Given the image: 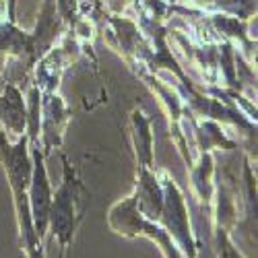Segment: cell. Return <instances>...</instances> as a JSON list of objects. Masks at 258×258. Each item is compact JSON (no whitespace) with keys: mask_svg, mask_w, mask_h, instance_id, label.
<instances>
[{"mask_svg":"<svg viewBox=\"0 0 258 258\" xmlns=\"http://www.w3.org/2000/svg\"><path fill=\"white\" fill-rule=\"evenodd\" d=\"M0 163L5 167V174L13 192V203L17 213V225L21 233V244L25 248L27 258H41V240L37 238L31 211H29V197L27 188L33 174V159L27 135L19 137L15 143L7 139V133L0 128Z\"/></svg>","mask_w":258,"mask_h":258,"instance_id":"1","label":"cell"},{"mask_svg":"<svg viewBox=\"0 0 258 258\" xmlns=\"http://www.w3.org/2000/svg\"><path fill=\"white\" fill-rule=\"evenodd\" d=\"M151 124H153V120L145 114L143 107H135L131 116H128V131H131L137 165H143V167H153V163H155Z\"/></svg>","mask_w":258,"mask_h":258,"instance_id":"12","label":"cell"},{"mask_svg":"<svg viewBox=\"0 0 258 258\" xmlns=\"http://www.w3.org/2000/svg\"><path fill=\"white\" fill-rule=\"evenodd\" d=\"M69 31L67 23L60 19L56 0H41V7L37 13V21L31 33V50H33V64L44 56L52 46H56L62 35Z\"/></svg>","mask_w":258,"mask_h":258,"instance_id":"8","label":"cell"},{"mask_svg":"<svg viewBox=\"0 0 258 258\" xmlns=\"http://www.w3.org/2000/svg\"><path fill=\"white\" fill-rule=\"evenodd\" d=\"M215 227L231 233L238 225V188L229 174H219L215 180Z\"/></svg>","mask_w":258,"mask_h":258,"instance_id":"10","label":"cell"},{"mask_svg":"<svg viewBox=\"0 0 258 258\" xmlns=\"http://www.w3.org/2000/svg\"><path fill=\"white\" fill-rule=\"evenodd\" d=\"M190 169V184L192 190L199 199L201 205L209 207L213 203V192H215V161H213V153L211 151H203L197 155L195 163Z\"/></svg>","mask_w":258,"mask_h":258,"instance_id":"14","label":"cell"},{"mask_svg":"<svg viewBox=\"0 0 258 258\" xmlns=\"http://www.w3.org/2000/svg\"><path fill=\"white\" fill-rule=\"evenodd\" d=\"M215 238H217V258H244L229 240L227 231L215 227Z\"/></svg>","mask_w":258,"mask_h":258,"instance_id":"17","label":"cell"},{"mask_svg":"<svg viewBox=\"0 0 258 258\" xmlns=\"http://www.w3.org/2000/svg\"><path fill=\"white\" fill-rule=\"evenodd\" d=\"M0 128L13 137H23L27 128L25 97L15 83H9L0 93Z\"/></svg>","mask_w":258,"mask_h":258,"instance_id":"11","label":"cell"},{"mask_svg":"<svg viewBox=\"0 0 258 258\" xmlns=\"http://www.w3.org/2000/svg\"><path fill=\"white\" fill-rule=\"evenodd\" d=\"M27 107V128L25 135L29 139V147H39V131H41V91L31 83L25 97Z\"/></svg>","mask_w":258,"mask_h":258,"instance_id":"16","label":"cell"},{"mask_svg":"<svg viewBox=\"0 0 258 258\" xmlns=\"http://www.w3.org/2000/svg\"><path fill=\"white\" fill-rule=\"evenodd\" d=\"M71 110L62 95L41 93V131H39V147L44 157H48L54 149H60L64 143V133L71 120Z\"/></svg>","mask_w":258,"mask_h":258,"instance_id":"7","label":"cell"},{"mask_svg":"<svg viewBox=\"0 0 258 258\" xmlns=\"http://www.w3.org/2000/svg\"><path fill=\"white\" fill-rule=\"evenodd\" d=\"M133 197L137 201L139 211L147 219L159 221L161 207H163V186L157 176V169L137 165V184Z\"/></svg>","mask_w":258,"mask_h":258,"instance_id":"9","label":"cell"},{"mask_svg":"<svg viewBox=\"0 0 258 258\" xmlns=\"http://www.w3.org/2000/svg\"><path fill=\"white\" fill-rule=\"evenodd\" d=\"M62 169L64 176L60 186L52 195V205H50V215H48V227L52 229L54 238L58 240L60 248L67 250L73 242V235L83 219L85 207H87V190H85L77 169L73 163L62 157Z\"/></svg>","mask_w":258,"mask_h":258,"instance_id":"2","label":"cell"},{"mask_svg":"<svg viewBox=\"0 0 258 258\" xmlns=\"http://www.w3.org/2000/svg\"><path fill=\"white\" fill-rule=\"evenodd\" d=\"M15 9H17V0H0V25H3L11 15H17Z\"/></svg>","mask_w":258,"mask_h":258,"instance_id":"19","label":"cell"},{"mask_svg":"<svg viewBox=\"0 0 258 258\" xmlns=\"http://www.w3.org/2000/svg\"><path fill=\"white\" fill-rule=\"evenodd\" d=\"M157 176L163 186V207L159 215V225L171 235V240L186 258H197V242L195 233H192V223H190V213L188 205L184 199V192L180 186L174 182L167 169H157Z\"/></svg>","mask_w":258,"mask_h":258,"instance_id":"4","label":"cell"},{"mask_svg":"<svg viewBox=\"0 0 258 258\" xmlns=\"http://www.w3.org/2000/svg\"><path fill=\"white\" fill-rule=\"evenodd\" d=\"M163 3H167V5H180V0H163Z\"/></svg>","mask_w":258,"mask_h":258,"instance_id":"21","label":"cell"},{"mask_svg":"<svg viewBox=\"0 0 258 258\" xmlns=\"http://www.w3.org/2000/svg\"><path fill=\"white\" fill-rule=\"evenodd\" d=\"M56 9L60 19L71 29L75 25V21L79 19V0H56Z\"/></svg>","mask_w":258,"mask_h":258,"instance_id":"18","label":"cell"},{"mask_svg":"<svg viewBox=\"0 0 258 258\" xmlns=\"http://www.w3.org/2000/svg\"><path fill=\"white\" fill-rule=\"evenodd\" d=\"M188 3L203 13H223L244 21L256 17V0H188Z\"/></svg>","mask_w":258,"mask_h":258,"instance_id":"15","label":"cell"},{"mask_svg":"<svg viewBox=\"0 0 258 258\" xmlns=\"http://www.w3.org/2000/svg\"><path fill=\"white\" fill-rule=\"evenodd\" d=\"M29 149H31V159H33V174H31V182L27 188L29 211H31V219H33L37 238L44 240V235L48 231V215H50L54 190L48 178L46 157L41 153V147H29Z\"/></svg>","mask_w":258,"mask_h":258,"instance_id":"6","label":"cell"},{"mask_svg":"<svg viewBox=\"0 0 258 258\" xmlns=\"http://www.w3.org/2000/svg\"><path fill=\"white\" fill-rule=\"evenodd\" d=\"M7 60H9V58H7L5 54H0V75L7 71Z\"/></svg>","mask_w":258,"mask_h":258,"instance_id":"20","label":"cell"},{"mask_svg":"<svg viewBox=\"0 0 258 258\" xmlns=\"http://www.w3.org/2000/svg\"><path fill=\"white\" fill-rule=\"evenodd\" d=\"M107 225H110L116 233L124 235V238H149L161 248L163 258H184L178 246L171 240V235L157 223L147 219L139 211L135 197H126L122 201H116L110 211H107Z\"/></svg>","mask_w":258,"mask_h":258,"instance_id":"3","label":"cell"},{"mask_svg":"<svg viewBox=\"0 0 258 258\" xmlns=\"http://www.w3.org/2000/svg\"><path fill=\"white\" fill-rule=\"evenodd\" d=\"M81 54H83V46L71 31H67L56 46H52L33 64V69H31L33 85L41 93H56L67 67L71 62H75Z\"/></svg>","mask_w":258,"mask_h":258,"instance_id":"5","label":"cell"},{"mask_svg":"<svg viewBox=\"0 0 258 258\" xmlns=\"http://www.w3.org/2000/svg\"><path fill=\"white\" fill-rule=\"evenodd\" d=\"M190 131L195 137V147H197V155L203 151H213V149H238V143L231 141L219 122L201 118L197 120L195 116H190Z\"/></svg>","mask_w":258,"mask_h":258,"instance_id":"13","label":"cell"}]
</instances>
